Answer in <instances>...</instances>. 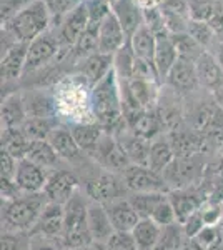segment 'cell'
<instances>
[{"instance_id":"cell-1","label":"cell","mask_w":223,"mask_h":250,"mask_svg":"<svg viewBox=\"0 0 223 250\" xmlns=\"http://www.w3.org/2000/svg\"><path fill=\"white\" fill-rule=\"evenodd\" d=\"M90 108L95 122L100 124L107 134L115 135L127 127L122 104V88L115 70L90 88Z\"/></svg>"},{"instance_id":"cell-2","label":"cell","mask_w":223,"mask_h":250,"mask_svg":"<svg viewBox=\"0 0 223 250\" xmlns=\"http://www.w3.org/2000/svg\"><path fill=\"white\" fill-rule=\"evenodd\" d=\"M48 204L45 193H20L2 202V232H32Z\"/></svg>"},{"instance_id":"cell-3","label":"cell","mask_w":223,"mask_h":250,"mask_svg":"<svg viewBox=\"0 0 223 250\" xmlns=\"http://www.w3.org/2000/svg\"><path fill=\"white\" fill-rule=\"evenodd\" d=\"M52 17L54 15L50 7L42 0H35L22 12H19L9 23H5L2 30L9 32L15 42L30 43L48 30Z\"/></svg>"},{"instance_id":"cell-4","label":"cell","mask_w":223,"mask_h":250,"mask_svg":"<svg viewBox=\"0 0 223 250\" xmlns=\"http://www.w3.org/2000/svg\"><path fill=\"white\" fill-rule=\"evenodd\" d=\"M88 197L83 190H79L68 202L65 208L62 242L67 249L93 245L90 229H88Z\"/></svg>"},{"instance_id":"cell-5","label":"cell","mask_w":223,"mask_h":250,"mask_svg":"<svg viewBox=\"0 0 223 250\" xmlns=\"http://www.w3.org/2000/svg\"><path fill=\"white\" fill-rule=\"evenodd\" d=\"M212 157L206 154H197L192 157H177L168 168L163 172L170 190L202 185L206 175V168Z\"/></svg>"},{"instance_id":"cell-6","label":"cell","mask_w":223,"mask_h":250,"mask_svg":"<svg viewBox=\"0 0 223 250\" xmlns=\"http://www.w3.org/2000/svg\"><path fill=\"white\" fill-rule=\"evenodd\" d=\"M79 190H82L79 173L70 165H62V167L48 173L43 193H45L48 202L65 205Z\"/></svg>"},{"instance_id":"cell-7","label":"cell","mask_w":223,"mask_h":250,"mask_svg":"<svg viewBox=\"0 0 223 250\" xmlns=\"http://www.w3.org/2000/svg\"><path fill=\"white\" fill-rule=\"evenodd\" d=\"M123 182L130 193H168L170 187L163 173H158L148 165H130L123 172Z\"/></svg>"},{"instance_id":"cell-8","label":"cell","mask_w":223,"mask_h":250,"mask_svg":"<svg viewBox=\"0 0 223 250\" xmlns=\"http://www.w3.org/2000/svg\"><path fill=\"white\" fill-rule=\"evenodd\" d=\"M88 157H90L95 164H99L102 168H105V170L119 173V175H123V172L132 165L128 157L125 155L123 148L120 147L117 137L112 134H107V132L102 135L100 142L97 144L95 150Z\"/></svg>"},{"instance_id":"cell-9","label":"cell","mask_w":223,"mask_h":250,"mask_svg":"<svg viewBox=\"0 0 223 250\" xmlns=\"http://www.w3.org/2000/svg\"><path fill=\"white\" fill-rule=\"evenodd\" d=\"M60 45L59 37H55L50 32H45L43 35H40L34 40V42L28 43L27 50V60H25V70L23 75L27 74H35V72L42 70L43 67L54 60L59 55Z\"/></svg>"},{"instance_id":"cell-10","label":"cell","mask_w":223,"mask_h":250,"mask_svg":"<svg viewBox=\"0 0 223 250\" xmlns=\"http://www.w3.org/2000/svg\"><path fill=\"white\" fill-rule=\"evenodd\" d=\"M59 42L62 47H75L77 42L82 39V35L87 32L90 25V17H88L87 3L80 2L79 5L74 7L68 14L63 15V19L59 23Z\"/></svg>"},{"instance_id":"cell-11","label":"cell","mask_w":223,"mask_h":250,"mask_svg":"<svg viewBox=\"0 0 223 250\" xmlns=\"http://www.w3.org/2000/svg\"><path fill=\"white\" fill-rule=\"evenodd\" d=\"M48 142L55 148L57 154L60 155V159L67 165H70L72 168H77L80 164H83L88 159V155L75 142L70 127L59 125L48 137Z\"/></svg>"},{"instance_id":"cell-12","label":"cell","mask_w":223,"mask_h":250,"mask_svg":"<svg viewBox=\"0 0 223 250\" xmlns=\"http://www.w3.org/2000/svg\"><path fill=\"white\" fill-rule=\"evenodd\" d=\"M163 85L170 87L172 90H175L177 94H180L182 97L193 95L195 92L202 90L200 82H198V77H197L195 63L188 62V60H183V59H178L175 65L172 67V70L168 72Z\"/></svg>"},{"instance_id":"cell-13","label":"cell","mask_w":223,"mask_h":250,"mask_svg":"<svg viewBox=\"0 0 223 250\" xmlns=\"http://www.w3.org/2000/svg\"><path fill=\"white\" fill-rule=\"evenodd\" d=\"M168 197H170V200H172V205L177 213V220L180 222V224H183L192 213L200 210L202 205L208 200V195H206L205 188L202 187V185L170 190Z\"/></svg>"},{"instance_id":"cell-14","label":"cell","mask_w":223,"mask_h":250,"mask_svg":"<svg viewBox=\"0 0 223 250\" xmlns=\"http://www.w3.org/2000/svg\"><path fill=\"white\" fill-rule=\"evenodd\" d=\"M127 43L128 39L120 22L113 15V12H110L99 25V52L105 55H115Z\"/></svg>"},{"instance_id":"cell-15","label":"cell","mask_w":223,"mask_h":250,"mask_svg":"<svg viewBox=\"0 0 223 250\" xmlns=\"http://www.w3.org/2000/svg\"><path fill=\"white\" fill-rule=\"evenodd\" d=\"M48 173L50 172L34 164L32 160L22 159L19 160L15 184H17L22 193H42L47 185Z\"/></svg>"},{"instance_id":"cell-16","label":"cell","mask_w":223,"mask_h":250,"mask_svg":"<svg viewBox=\"0 0 223 250\" xmlns=\"http://www.w3.org/2000/svg\"><path fill=\"white\" fill-rule=\"evenodd\" d=\"M28 43H14L10 48L2 52V60H0V74H2V83L9 85L12 82H17L23 77L25 70Z\"/></svg>"},{"instance_id":"cell-17","label":"cell","mask_w":223,"mask_h":250,"mask_svg":"<svg viewBox=\"0 0 223 250\" xmlns=\"http://www.w3.org/2000/svg\"><path fill=\"white\" fill-rule=\"evenodd\" d=\"M112 12L120 22L122 29L127 35L128 42L135 35V32L145 25V14L137 0H113L110 3Z\"/></svg>"},{"instance_id":"cell-18","label":"cell","mask_w":223,"mask_h":250,"mask_svg":"<svg viewBox=\"0 0 223 250\" xmlns=\"http://www.w3.org/2000/svg\"><path fill=\"white\" fill-rule=\"evenodd\" d=\"M197 77L200 82V88L206 94H213L215 90L222 87L223 83V67L213 52L205 50L202 57L195 62Z\"/></svg>"},{"instance_id":"cell-19","label":"cell","mask_w":223,"mask_h":250,"mask_svg":"<svg viewBox=\"0 0 223 250\" xmlns=\"http://www.w3.org/2000/svg\"><path fill=\"white\" fill-rule=\"evenodd\" d=\"M63 222H65V208H63V205L48 202L42 213H40L32 233H40V235L52 237V239H62Z\"/></svg>"},{"instance_id":"cell-20","label":"cell","mask_w":223,"mask_h":250,"mask_svg":"<svg viewBox=\"0 0 223 250\" xmlns=\"http://www.w3.org/2000/svg\"><path fill=\"white\" fill-rule=\"evenodd\" d=\"M88 229L92 233L93 245H102L113 235L115 229L103 204L88 200Z\"/></svg>"},{"instance_id":"cell-21","label":"cell","mask_w":223,"mask_h":250,"mask_svg":"<svg viewBox=\"0 0 223 250\" xmlns=\"http://www.w3.org/2000/svg\"><path fill=\"white\" fill-rule=\"evenodd\" d=\"M127 122V127L130 128L135 135L142 137V139L152 142L153 139L160 137L162 134H165L163 125H162L160 119L157 115V110L152 108V110H140L137 112L135 115L125 119Z\"/></svg>"},{"instance_id":"cell-22","label":"cell","mask_w":223,"mask_h":250,"mask_svg":"<svg viewBox=\"0 0 223 250\" xmlns=\"http://www.w3.org/2000/svg\"><path fill=\"white\" fill-rule=\"evenodd\" d=\"M105 207H107L108 217H110L115 232H132L140 222V215L137 213L128 197L113 200L112 204L105 205Z\"/></svg>"},{"instance_id":"cell-23","label":"cell","mask_w":223,"mask_h":250,"mask_svg":"<svg viewBox=\"0 0 223 250\" xmlns=\"http://www.w3.org/2000/svg\"><path fill=\"white\" fill-rule=\"evenodd\" d=\"M178 60V52L175 47V42L172 39V34L168 30L157 34V50H155V68L158 72V77L162 82H165L168 72Z\"/></svg>"},{"instance_id":"cell-24","label":"cell","mask_w":223,"mask_h":250,"mask_svg":"<svg viewBox=\"0 0 223 250\" xmlns=\"http://www.w3.org/2000/svg\"><path fill=\"white\" fill-rule=\"evenodd\" d=\"M2 128H20L28 119L22 92H10L2 100Z\"/></svg>"},{"instance_id":"cell-25","label":"cell","mask_w":223,"mask_h":250,"mask_svg":"<svg viewBox=\"0 0 223 250\" xmlns=\"http://www.w3.org/2000/svg\"><path fill=\"white\" fill-rule=\"evenodd\" d=\"M115 137L132 165H148V154H150L148 140L135 135L128 127H125L123 130L115 134Z\"/></svg>"},{"instance_id":"cell-26","label":"cell","mask_w":223,"mask_h":250,"mask_svg":"<svg viewBox=\"0 0 223 250\" xmlns=\"http://www.w3.org/2000/svg\"><path fill=\"white\" fill-rule=\"evenodd\" d=\"M113 70V55L97 54L90 55L80 62V77L87 82L88 87H95L102 79Z\"/></svg>"},{"instance_id":"cell-27","label":"cell","mask_w":223,"mask_h":250,"mask_svg":"<svg viewBox=\"0 0 223 250\" xmlns=\"http://www.w3.org/2000/svg\"><path fill=\"white\" fill-rule=\"evenodd\" d=\"M30 90V88H28ZM25 100L28 117H45V119H57V102L45 88H34L30 92H22Z\"/></svg>"},{"instance_id":"cell-28","label":"cell","mask_w":223,"mask_h":250,"mask_svg":"<svg viewBox=\"0 0 223 250\" xmlns=\"http://www.w3.org/2000/svg\"><path fill=\"white\" fill-rule=\"evenodd\" d=\"M175 152L170 144L168 134H162L160 137L150 142V154H148V167L158 173H163L168 165L175 160Z\"/></svg>"},{"instance_id":"cell-29","label":"cell","mask_w":223,"mask_h":250,"mask_svg":"<svg viewBox=\"0 0 223 250\" xmlns=\"http://www.w3.org/2000/svg\"><path fill=\"white\" fill-rule=\"evenodd\" d=\"M74 135L75 142L79 144V147L82 148L87 155H90L95 150L97 144L100 142L102 135L105 134V130L100 127V124L93 122H75L72 125H68Z\"/></svg>"},{"instance_id":"cell-30","label":"cell","mask_w":223,"mask_h":250,"mask_svg":"<svg viewBox=\"0 0 223 250\" xmlns=\"http://www.w3.org/2000/svg\"><path fill=\"white\" fill-rule=\"evenodd\" d=\"M130 47L139 60L153 63V60H155V50H157V34L145 23L130 39Z\"/></svg>"},{"instance_id":"cell-31","label":"cell","mask_w":223,"mask_h":250,"mask_svg":"<svg viewBox=\"0 0 223 250\" xmlns=\"http://www.w3.org/2000/svg\"><path fill=\"white\" fill-rule=\"evenodd\" d=\"M27 159L32 160L34 164L40 165L42 168L52 172L55 168L67 165L60 159V155L55 152V148L52 147L48 140H40V142H30V148H28Z\"/></svg>"},{"instance_id":"cell-32","label":"cell","mask_w":223,"mask_h":250,"mask_svg":"<svg viewBox=\"0 0 223 250\" xmlns=\"http://www.w3.org/2000/svg\"><path fill=\"white\" fill-rule=\"evenodd\" d=\"M160 232L162 225H158L157 222L152 219H140L130 233L139 250H155Z\"/></svg>"},{"instance_id":"cell-33","label":"cell","mask_w":223,"mask_h":250,"mask_svg":"<svg viewBox=\"0 0 223 250\" xmlns=\"http://www.w3.org/2000/svg\"><path fill=\"white\" fill-rule=\"evenodd\" d=\"M2 150L9 152L17 160L27 159L30 140L27 139L22 128H2Z\"/></svg>"},{"instance_id":"cell-34","label":"cell","mask_w":223,"mask_h":250,"mask_svg":"<svg viewBox=\"0 0 223 250\" xmlns=\"http://www.w3.org/2000/svg\"><path fill=\"white\" fill-rule=\"evenodd\" d=\"M59 119H45V117H28L22 125V132L30 142L48 140L52 132L59 127Z\"/></svg>"},{"instance_id":"cell-35","label":"cell","mask_w":223,"mask_h":250,"mask_svg":"<svg viewBox=\"0 0 223 250\" xmlns=\"http://www.w3.org/2000/svg\"><path fill=\"white\" fill-rule=\"evenodd\" d=\"M188 239L180 222L162 227L160 237H158L155 250H182L185 240Z\"/></svg>"},{"instance_id":"cell-36","label":"cell","mask_w":223,"mask_h":250,"mask_svg":"<svg viewBox=\"0 0 223 250\" xmlns=\"http://www.w3.org/2000/svg\"><path fill=\"white\" fill-rule=\"evenodd\" d=\"M172 39L175 42L178 59L188 60V62L195 63L198 59L202 57V54L205 52V48L197 42L188 32H182V34H172Z\"/></svg>"},{"instance_id":"cell-37","label":"cell","mask_w":223,"mask_h":250,"mask_svg":"<svg viewBox=\"0 0 223 250\" xmlns=\"http://www.w3.org/2000/svg\"><path fill=\"white\" fill-rule=\"evenodd\" d=\"M186 32L208 52H212V47L218 43L217 34L213 32L208 22H198V20L188 19V22H186Z\"/></svg>"},{"instance_id":"cell-38","label":"cell","mask_w":223,"mask_h":250,"mask_svg":"<svg viewBox=\"0 0 223 250\" xmlns=\"http://www.w3.org/2000/svg\"><path fill=\"white\" fill-rule=\"evenodd\" d=\"M167 193H130L128 199H130L132 205L135 207L137 213L140 215V219H150L153 210L157 208L158 202H160Z\"/></svg>"},{"instance_id":"cell-39","label":"cell","mask_w":223,"mask_h":250,"mask_svg":"<svg viewBox=\"0 0 223 250\" xmlns=\"http://www.w3.org/2000/svg\"><path fill=\"white\" fill-rule=\"evenodd\" d=\"M220 9L212 0H188V14L192 20L198 22H210L217 10Z\"/></svg>"},{"instance_id":"cell-40","label":"cell","mask_w":223,"mask_h":250,"mask_svg":"<svg viewBox=\"0 0 223 250\" xmlns=\"http://www.w3.org/2000/svg\"><path fill=\"white\" fill-rule=\"evenodd\" d=\"M2 250H30V232H2Z\"/></svg>"},{"instance_id":"cell-41","label":"cell","mask_w":223,"mask_h":250,"mask_svg":"<svg viewBox=\"0 0 223 250\" xmlns=\"http://www.w3.org/2000/svg\"><path fill=\"white\" fill-rule=\"evenodd\" d=\"M35 0H2V10H0V20H2V27L9 23L19 12H22L25 7L30 5Z\"/></svg>"},{"instance_id":"cell-42","label":"cell","mask_w":223,"mask_h":250,"mask_svg":"<svg viewBox=\"0 0 223 250\" xmlns=\"http://www.w3.org/2000/svg\"><path fill=\"white\" fill-rule=\"evenodd\" d=\"M30 250H67V247L62 239H52L30 232Z\"/></svg>"},{"instance_id":"cell-43","label":"cell","mask_w":223,"mask_h":250,"mask_svg":"<svg viewBox=\"0 0 223 250\" xmlns=\"http://www.w3.org/2000/svg\"><path fill=\"white\" fill-rule=\"evenodd\" d=\"M0 164H2V180H10L15 182V175H17V167H19V160L15 157H12L9 152L0 150Z\"/></svg>"},{"instance_id":"cell-44","label":"cell","mask_w":223,"mask_h":250,"mask_svg":"<svg viewBox=\"0 0 223 250\" xmlns=\"http://www.w3.org/2000/svg\"><path fill=\"white\" fill-rule=\"evenodd\" d=\"M212 95H213L215 102H217V105L223 108V83H222V87L218 88V90H215Z\"/></svg>"},{"instance_id":"cell-45","label":"cell","mask_w":223,"mask_h":250,"mask_svg":"<svg viewBox=\"0 0 223 250\" xmlns=\"http://www.w3.org/2000/svg\"><path fill=\"white\" fill-rule=\"evenodd\" d=\"M215 57L218 59L220 65L223 67V43H218V50H217V54H215Z\"/></svg>"},{"instance_id":"cell-46","label":"cell","mask_w":223,"mask_h":250,"mask_svg":"<svg viewBox=\"0 0 223 250\" xmlns=\"http://www.w3.org/2000/svg\"><path fill=\"white\" fill-rule=\"evenodd\" d=\"M67 250H99L97 245H83V247H75V249H67Z\"/></svg>"},{"instance_id":"cell-47","label":"cell","mask_w":223,"mask_h":250,"mask_svg":"<svg viewBox=\"0 0 223 250\" xmlns=\"http://www.w3.org/2000/svg\"><path fill=\"white\" fill-rule=\"evenodd\" d=\"M42 2H45L47 5H48V7H50V9H52V5H54V2H55V0H42Z\"/></svg>"},{"instance_id":"cell-48","label":"cell","mask_w":223,"mask_h":250,"mask_svg":"<svg viewBox=\"0 0 223 250\" xmlns=\"http://www.w3.org/2000/svg\"><path fill=\"white\" fill-rule=\"evenodd\" d=\"M218 229H220V232H222V237H223V217H222L220 224H218Z\"/></svg>"},{"instance_id":"cell-49","label":"cell","mask_w":223,"mask_h":250,"mask_svg":"<svg viewBox=\"0 0 223 250\" xmlns=\"http://www.w3.org/2000/svg\"><path fill=\"white\" fill-rule=\"evenodd\" d=\"M82 2H88V0H82Z\"/></svg>"},{"instance_id":"cell-50","label":"cell","mask_w":223,"mask_h":250,"mask_svg":"<svg viewBox=\"0 0 223 250\" xmlns=\"http://www.w3.org/2000/svg\"><path fill=\"white\" fill-rule=\"evenodd\" d=\"M222 9H223V2H222Z\"/></svg>"}]
</instances>
